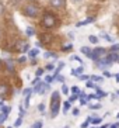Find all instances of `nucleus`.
Masks as SVG:
<instances>
[{
    "label": "nucleus",
    "instance_id": "nucleus-52",
    "mask_svg": "<svg viewBox=\"0 0 119 128\" xmlns=\"http://www.w3.org/2000/svg\"><path fill=\"white\" fill-rule=\"evenodd\" d=\"M64 128H69V127H64Z\"/></svg>",
    "mask_w": 119,
    "mask_h": 128
},
{
    "label": "nucleus",
    "instance_id": "nucleus-9",
    "mask_svg": "<svg viewBox=\"0 0 119 128\" xmlns=\"http://www.w3.org/2000/svg\"><path fill=\"white\" fill-rule=\"evenodd\" d=\"M6 68H7V70L10 72V73H13V72H14V60L6 59Z\"/></svg>",
    "mask_w": 119,
    "mask_h": 128
},
{
    "label": "nucleus",
    "instance_id": "nucleus-4",
    "mask_svg": "<svg viewBox=\"0 0 119 128\" xmlns=\"http://www.w3.org/2000/svg\"><path fill=\"white\" fill-rule=\"evenodd\" d=\"M93 54H94L95 60H98V59H101V58H104L105 55H107V49H104V48H95L93 51Z\"/></svg>",
    "mask_w": 119,
    "mask_h": 128
},
{
    "label": "nucleus",
    "instance_id": "nucleus-29",
    "mask_svg": "<svg viewBox=\"0 0 119 128\" xmlns=\"http://www.w3.org/2000/svg\"><path fill=\"white\" fill-rule=\"evenodd\" d=\"M62 93H63V94H69V89H67V86H64V84L62 86Z\"/></svg>",
    "mask_w": 119,
    "mask_h": 128
},
{
    "label": "nucleus",
    "instance_id": "nucleus-41",
    "mask_svg": "<svg viewBox=\"0 0 119 128\" xmlns=\"http://www.w3.org/2000/svg\"><path fill=\"white\" fill-rule=\"evenodd\" d=\"M80 104H81V106L87 104V100H86V98H80Z\"/></svg>",
    "mask_w": 119,
    "mask_h": 128
},
{
    "label": "nucleus",
    "instance_id": "nucleus-37",
    "mask_svg": "<svg viewBox=\"0 0 119 128\" xmlns=\"http://www.w3.org/2000/svg\"><path fill=\"white\" fill-rule=\"evenodd\" d=\"M38 110H39L41 113H44V111H45V106L44 104H39V106H38Z\"/></svg>",
    "mask_w": 119,
    "mask_h": 128
},
{
    "label": "nucleus",
    "instance_id": "nucleus-36",
    "mask_svg": "<svg viewBox=\"0 0 119 128\" xmlns=\"http://www.w3.org/2000/svg\"><path fill=\"white\" fill-rule=\"evenodd\" d=\"M3 13H4V4L0 2V16L3 14Z\"/></svg>",
    "mask_w": 119,
    "mask_h": 128
},
{
    "label": "nucleus",
    "instance_id": "nucleus-5",
    "mask_svg": "<svg viewBox=\"0 0 119 128\" xmlns=\"http://www.w3.org/2000/svg\"><path fill=\"white\" fill-rule=\"evenodd\" d=\"M49 89V86L48 84H44L42 82H39V83H37L35 84V89H34V92H37V93H41V94H44L45 92Z\"/></svg>",
    "mask_w": 119,
    "mask_h": 128
},
{
    "label": "nucleus",
    "instance_id": "nucleus-33",
    "mask_svg": "<svg viewBox=\"0 0 119 128\" xmlns=\"http://www.w3.org/2000/svg\"><path fill=\"white\" fill-rule=\"evenodd\" d=\"M45 69H46V70H51V72H52L53 69H55V66H53L52 64H49V65H46V68H45Z\"/></svg>",
    "mask_w": 119,
    "mask_h": 128
},
{
    "label": "nucleus",
    "instance_id": "nucleus-6",
    "mask_svg": "<svg viewBox=\"0 0 119 128\" xmlns=\"http://www.w3.org/2000/svg\"><path fill=\"white\" fill-rule=\"evenodd\" d=\"M49 3H51V6L55 7V8H62V7H64L66 2H64V0H49Z\"/></svg>",
    "mask_w": 119,
    "mask_h": 128
},
{
    "label": "nucleus",
    "instance_id": "nucleus-47",
    "mask_svg": "<svg viewBox=\"0 0 119 128\" xmlns=\"http://www.w3.org/2000/svg\"><path fill=\"white\" fill-rule=\"evenodd\" d=\"M1 69H3V62L0 60V70H1Z\"/></svg>",
    "mask_w": 119,
    "mask_h": 128
},
{
    "label": "nucleus",
    "instance_id": "nucleus-51",
    "mask_svg": "<svg viewBox=\"0 0 119 128\" xmlns=\"http://www.w3.org/2000/svg\"><path fill=\"white\" fill-rule=\"evenodd\" d=\"M116 118H119V113H118V116H116Z\"/></svg>",
    "mask_w": 119,
    "mask_h": 128
},
{
    "label": "nucleus",
    "instance_id": "nucleus-13",
    "mask_svg": "<svg viewBox=\"0 0 119 128\" xmlns=\"http://www.w3.org/2000/svg\"><path fill=\"white\" fill-rule=\"evenodd\" d=\"M25 34L28 35V37H32V35H35V30H34L32 27H27L25 28Z\"/></svg>",
    "mask_w": 119,
    "mask_h": 128
},
{
    "label": "nucleus",
    "instance_id": "nucleus-21",
    "mask_svg": "<svg viewBox=\"0 0 119 128\" xmlns=\"http://www.w3.org/2000/svg\"><path fill=\"white\" fill-rule=\"evenodd\" d=\"M7 92V86L6 84H0V94H4Z\"/></svg>",
    "mask_w": 119,
    "mask_h": 128
},
{
    "label": "nucleus",
    "instance_id": "nucleus-32",
    "mask_svg": "<svg viewBox=\"0 0 119 128\" xmlns=\"http://www.w3.org/2000/svg\"><path fill=\"white\" fill-rule=\"evenodd\" d=\"M77 97H78V94H73V96H70V98H69V102H70V103H73V102H74V100H76Z\"/></svg>",
    "mask_w": 119,
    "mask_h": 128
},
{
    "label": "nucleus",
    "instance_id": "nucleus-49",
    "mask_svg": "<svg viewBox=\"0 0 119 128\" xmlns=\"http://www.w3.org/2000/svg\"><path fill=\"white\" fill-rule=\"evenodd\" d=\"M73 2H81V0H73Z\"/></svg>",
    "mask_w": 119,
    "mask_h": 128
},
{
    "label": "nucleus",
    "instance_id": "nucleus-30",
    "mask_svg": "<svg viewBox=\"0 0 119 128\" xmlns=\"http://www.w3.org/2000/svg\"><path fill=\"white\" fill-rule=\"evenodd\" d=\"M101 121H102L101 118H93V121H91V122L95 125V124H101Z\"/></svg>",
    "mask_w": 119,
    "mask_h": 128
},
{
    "label": "nucleus",
    "instance_id": "nucleus-27",
    "mask_svg": "<svg viewBox=\"0 0 119 128\" xmlns=\"http://www.w3.org/2000/svg\"><path fill=\"white\" fill-rule=\"evenodd\" d=\"M45 82L46 83H52L53 82V76H45Z\"/></svg>",
    "mask_w": 119,
    "mask_h": 128
},
{
    "label": "nucleus",
    "instance_id": "nucleus-31",
    "mask_svg": "<svg viewBox=\"0 0 119 128\" xmlns=\"http://www.w3.org/2000/svg\"><path fill=\"white\" fill-rule=\"evenodd\" d=\"M28 49H30V45H28V44H24V46L21 48V51H22V52H27Z\"/></svg>",
    "mask_w": 119,
    "mask_h": 128
},
{
    "label": "nucleus",
    "instance_id": "nucleus-22",
    "mask_svg": "<svg viewBox=\"0 0 119 128\" xmlns=\"http://www.w3.org/2000/svg\"><path fill=\"white\" fill-rule=\"evenodd\" d=\"M35 75H37V78H41L42 75H44V69H37V72H35Z\"/></svg>",
    "mask_w": 119,
    "mask_h": 128
},
{
    "label": "nucleus",
    "instance_id": "nucleus-50",
    "mask_svg": "<svg viewBox=\"0 0 119 128\" xmlns=\"http://www.w3.org/2000/svg\"><path fill=\"white\" fill-rule=\"evenodd\" d=\"M116 94H118V96H119V90H118V92H116Z\"/></svg>",
    "mask_w": 119,
    "mask_h": 128
},
{
    "label": "nucleus",
    "instance_id": "nucleus-14",
    "mask_svg": "<svg viewBox=\"0 0 119 128\" xmlns=\"http://www.w3.org/2000/svg\"><path fill=\"white\" fill-rule=\"evenodd\" d=\"M44 56L45 58H53V59H56V58H58V55H56L55 52H49V51H46V52L44 54Z\"/></svg>",
    "mask_w": 119,
    "mask_h": 128
},
{
    "label": "nucleus",
    "instance_id": "nucleus-23",
    "mask_svg": "<svg viewBox=\"0 0 119 128\" xmlns=\"http://www.w3.org/2000/svg\"><path fill=\"white\" fill-rule=\"evenodd\" d=\"M21 121H22V117H18V118H17V120L14 121V127L17 128V127H18L20 124H21Z\"/></svg>",
    "mask_w": 119,
    "mask_h": 128
},
{
    "label": "nucleus",
    "instance_id": "nucleus-10",
    "mask_svg": "<svg viewBox=\"0 0 119 128\" xmlns=\"http://www.w3.org/2000/svg\"><path fill=\"white\" fill-rule=\"evenodd\" d=\"M51 40H52V37L49 34H41V37H39V41L42 42V44H46V42H51Z\"/></svg>",
    "mask_w": 119,
    "mask_h": 128
},
{
    "label": "nucleus",
    "instance_id": "nucleus-3",
    "mask_svg": "<svg viewBox=\"0 0 119 128\" xmlns=\"http://www.w3.org/2000/svg\"><path fill=\"white\" fill-rule=\"evenodd\" d=\"M24 14L31 17V18H34V17H37V16L39 14V8H38V6H35V4H28V6H25V8H24Z\"/></svg>",
    "mask_w": 119,
    "mask_h": 128
},
{
    "label": "nucleus",
    "instance_id": "nucleus-53",
    "mask_svg": "<svg viewBox=\"0 0 119 128\" xmlns=\"http://www.w3.org/2000/svg\"><path fill=\"white\" fill-rule=\"evenodd\" d=\"M118 64H119V59H118Z\"/></svg>",
    "mask_w": 119,
    "mask_h": 128
},
{
    "label": "nucleus",
    "instance_id": "nucleus-7",
    "mask_svg": "<svg viewBox=\"0 0 119 128\" xmlns=\"http://www.w3.org/2000/svg\"><path fill=\"white\" fill-rule=\"evenodd\" d=\"M80 51H81V54L87 55V56H88L91 60H95V58H94V54L91 52V51H90V48H88V46H81V48H80Z\"/></svg>",
    "mask_w": 119,
    "mask_h": 128
},
{
    "label": "nucleus",
    "instance_id": "nucleus-12",
    "mask_svg": "<svg viewBox=\"0 0 119 128\" xmlns=\"http://www.w3.org/2000/svg\"><path fill=\"white\" fill-rule=\"evenodd\" d=\"M93 21H94L93 17H88L87 20H84V21H80V23H77L76 26H77V27H81V26H86V24H88V23H93Z\"/></svg>",
    "mask_w": 119,
    "mask_h": 128
},
{
    "label": "nucleus",
    "instance_id": "nucleus-40",
    "mask_svg": "<svg viewBox=\"0 0 119 128\" xmlns=\"http://www.w3.org/2000/svg\"><path fill=\"white\" fill-rule=\"evenodd\" d=\"M87 87H94V89H95V84H94L93 82H87Z\"/></svg>",
    "mask_w": 119,
    "mask_h": 128
},
{
    "label": "nucleus",
    "instance_id": "nucleus-24",
    "mask_svg": "<svg viewBox=\"0 0 119 128\" xmlns=\"http://www.w3.org/2000/svg\"><path fill=\"white\" fill-rule=\"evenodd\" d=\"M78 78H80V79H81L83 82H84V80H88V79H91V76H88V75H80Z\"/></svg>",
    "mask_w": 119,
    "mask_h": 128
},
{
    "label": "nucleus",
    "instance_id": "nucleus-18",
    "mask_svg": "<svg viewBox=\"0 0 119 128\" xmlns=\"http://www.w3.org/2000/svg\"><path fill=\"white\" fill-rule=\"evenodd\" d=\"M101 35H102V38H104V40H107V41H109V42L114 41V40H112V37H111V35H108L107 32H102Z\"/></svg>",
    "mask_w": 119,
    "mask_h": 128
},
{
    "label": "nucleus",
    "instance_id": "nucleus-48",
    "mask_svg": "<svg viewBox=\"0 0 119 128\" xmlns=\"http://www.w3.org/2000/svg\"><path fill=\"white\" fill-rule=\"evenodd\" d=\"M107 127H108V124H104V125H101L100 128H107Z\"/></svg>",
    "mask_w": 119,
    "mask_h": 128
},
{
    "label": "nucleus",
    "instance_id": "nucleus-20",
    "mask_svg": "<svg viewBox=\"0 0 119 128\" xmlns=\"http://www.w3.org/2000/svg\"><path fill=\"white\" fill-rule=\"evenodd\" d=\"M97 96H98V97H105V96H107V93H105V92H102L101 89H97Z\"/></svg>",
    "mask_w": 119,
    "mask_h": 128
},
{
    "label": "nucleus",
    "instance_id": "nucleus-45",
    "mask_svg": "<svg viewBox=\"0 0 119 128\" xmlns=\"http://www.w3.org/2000/svg\"><path fill=\"white\" fill-rule=\"evenodd\" d=\"M111 128H119V122H116V124H112Z\"/></svg>",
    "mask_w": 119,
    "mask_h": 128
},
{
    "label": "nucleus",
    "instance_id": "nucleus-1",
    "mask_svg": "<svg viewBox=\"0 0 119 128\" xmlns=\"http://www.w3.org/2000/svg\"><path fill=\"white\" fill-rule=\"evenodd\" d=\"M59 108H60V100H59V92L55 90L52 93L51 97V117L55 118L59 114Z\"/></svg>",
    "mask_w": 119,
    "mask_h": 128
},
{
    "label": "nucleus",
    "instance_id": "nucleus-46",
    "mask_svg": "<svg viewBox=\"0 0 119 128\" xmlns=\"http://www.w3.org/2000/svg\"><path fill=\"white\" fill-rule=\"evenodd\" d=\"M20 62H25V56H21V58H20Z\"/></svg>",
    "mask_w": 119,
    "mask_h": 128
},
{
    "label": "nucleus",
    "instance_id": "nucleus-17",
    "mask_svg": "<svg viewBox=\"0 0 119 128\" xmlns=\"http://www.w3.org/2000/svg\"><path fill=\"white\" fill-rule=\"evenodd\" d=\"M88 41L91 42V44H97V42H98V38L95 37V35H90V37H88Z\"/></svg>",
    "mask_w": 119,
    "mask_h": 128
},
{
    "label": "nucleus",
    "instance_id": "nucleus-19",
    "mask_svg": "<svg viewBox=\"0 0 119 128\" xmlns=\"http://www.w3.org/2000/svg\"><path fill=\"white\" fill-rule=\"evenodd\" d=\"M71 48H73V45H71V44H66V45H64L63 48H62V51H64V52H67V51H70Z\"/></svg>",
    "mask_w": 119,
    "mask_h": 128
},
{
    "label": "nucleus",
    "instance_id": "nucleus-38",
    "mask_svg": "<svg viewBox=\"0 0 119 128\" xmlns=\"http://www.w3.org/2000/svg\"><path fill=\"white\" fill-rule=\"evenodd\" d=\"M88 122H90L88 120H87V121H84V122H83V124L80 125V127H81V128H87V127H88Z\"/></svg>",
    "mask_w": 119,
    "mask_h": 128
},
{
    "label": "nucleus",
    "instance_id": "nucleus-8",
    "mask_svg": "<svg viewBox=\"0 0 119 128\" xmlns=\"http://www.w3.org/2000/svg\"><path fill=\"white\" fill-rule=\"evenodd\" d=\"M10 111H11V108H10V107H3V108H1V116H0V121H1V122H3V121H4V120H6V118L8 117Z\"/></svg>",
    "mask_w": 119,
    "mask_h": 128
},
{
    "label": "nucleus",
    "instance_id": "nucleus-26",
    "mask_svg": "<svg viewBox=\"0 0 119 128\" xmlns=\"http://www.w3.org/2000/svg\"><path fill=\"white\" fill-rule=\"evenodd\" d=\"M71 92H73V94H78L80 93V89H78L77 86H73L71 87Z\"/></svg>",
    "mask_w": 119,
    "mask_h": 128
},
{
    "label": "nucleus",
    "instance_id": "nucleus-35",
    "mask_svg": "<svg viewBox=\"0 0 119 128\" xmlns=\"http://www.w3.org/2000/svg\"><path fill=\"white\" fill-rule=\"evenodd\" d=\"M111 51H114V52H116V51H119V44H115V45L111 48Z\"/></svg>",
    "mask_w": 119,
    "mask_h": 128
},
{
    "label": "nucleus",
    "instance_id": "nucleus-2",
    "mask_svg": "<svg viewBox=\"0 0 119 128\" xmlns=\"http://www.w3.org/2000/svg\"><path fill=\"white\" fill-rule=\"evenodd\" d=\"M42 26L46 27V28H52L56 26V18L55 16H52L51 13H45L44 17H42Z\"/></svg>",
    "mask_w": 119,
    "mask_h": 128
},
{
    "label": "nucleus",
    "instance_id": "nucleus-16",
    "mask_svg": "<svg viewBox=\"0 0 119 128\" xmlns=\"http://www.w3.org/2000/svg\"><path fill=\"white\" fill-rule=\"evenodd\" d=\"M91 80H94V82H102V80H104V78H102V76L93 75V76H91Z\"/></svg>",
    "mask_w": 119,
    "mask_h": 128
},
{
    "label": "nucleus",
    "instance_id": "nucleus-44",
    "mask_svg": "<svg viewBox=\"0 0 119 128\" xmlns=\"http://www.w3.org/2000/svg\"><path fill=\"white\" fill-rule=\"evenodd\" d=\"M78 113H80L78 108H73V116H78Z\"/></svg>",
    "mask_w": 119,
    "mask_h": 128
},
{
    "label": "nucleus",
    "instance_id": "nucleus-39",
    "mask_svg": "<svg viewBox=\"0 0 119 128\" xmlns=\"http://www.w3.org/2000/svg\"><path fill=\"white\" fill-rule=\"evenodd\" d=\"M58 82L63 83V82H64V76H63V75H62V76H58Z\"/></svg>",
    "mask_w": 119,
    "mask_h": 128
},
{
    "label": "nucleus",
    "instance_id": "nucleus-42",
    "mask_svg": "<svg viewBox=\"0 0 119 128\" xmlns=\"http://www.w3.org/2000/svg\"><path fill=\"white\" fill-rule=\"evenodd\" d=\"M39 82H41V79H39V78H35V79L32 80V83H34V84H37V83H39Z\"/></svg>",
    "mask_w": 119,
    "mask_h": 128
},
{
    "label": "nucleus",
    "instance_id": "nucleus-15",
    "mask_svg": "<svg viewBox=\"0 0 119 128\" xmlns=\"http://www.w3.org/2000/svg\"><path fill=\"white\" fill-rule=\"evenodd\" d=\"M70 108V102L67 100V102H63V113H67Z\"/></svg>",
    "mask_w": 119,
    "mask_h": 128
},
{
    "label": "nucleus",
    "instance_id": "nucleus-28",
    "mask_svg": "<svg viewBox=\"0 0 119 128\" xmlns=\"http://www.w3.org/2000/svg\"><path fill=\"white\" fill-rule=\"evenodd\" d=\"M38 54H39V51H38V49H34V51H31V52H30V56H37V55H38Z\"/></svg>",
    "mask_w": 119,
    "mask_h": 128
},
{
    "label": "nucleus",
    "instance_id": "nucleus-43",
    "mask_svg": "<svg viewBox=\"0 0 119 128\" xmlns=\"http://www.w3.org/2000/svg\"><path fill=\"white\" fill-rule=\"evenodd\" d=\"M104 76H105V78H111V73H109V72H107V70H104Z\"/></svg>",
    "mask_w": 119,
    "mask_h": 128
},
{
    "label": "nucleus",
    "instance_id": "nucleus-11",
    "mask_svg": "<svg viewBox=\"0 0 119 128\" xmlns=\"http://www.w3.org/2000/svg\"><path fill=\"white\" fill-rule=\"evenodd\" d=\"M83 70H84V68H83V66L76 68V69H71V75H73V76H80L83 73Z\"/></svg>",
    "mask_w": 119,
    "mask_h": 128
},
{
    "label": "nucleus",
    "instance_id": "nucleus-54",
    "mask_svg": "<svg viewBox=\"0 0 119 128\" xmlns=\"http://www.w3.org/2000/svg\"><path fill=\"white\" fill-rule=\"evenodd\" d=\"M8 128H10V127H8Z\"/></svg>",
    "mask_w": 119,
    "mask_h": 128
},
{
    "label": "nucleus",
    "instance_id": "nucleus-25",
    "mask_svg": "<svg viewBox=\"0 0 119 128\" xmlns=\"http://www.w3.org/2000/svg\"><path fill=\"white\" fill-rule=\"evenodd\" d=\"M32 127L34 128H42V121H37V122H34Z\"/></svg>",
    "mask_w": 119,
    "mask_h": 128
},
{
    "label": "nucleus",
    "instance_id": "nucleus-34",
    "mask_svg": "<svg viewBox=\"0 0 119 128\" xmlns=\"http://www.w3.org/2000/svg\"><path fill=\"white\" fill-rule=\"evenodd\" d=\"M90 108H93V110H98V108H101V104H93V106H90Z\"/></svg>",
    "mask_w": 119,
    "mask_h": 128
}]
</instances>
